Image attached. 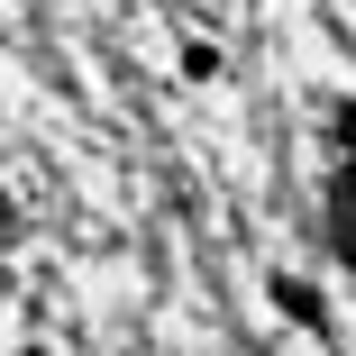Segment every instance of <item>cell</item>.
<instances>
[{
	"instance_id": "1",
	"label": "cell",
	"mask_w": 356,
	"mask_h": 356,
	"mask_svg": "<svg viewBox=\"0 0 356 356\" xmlns=\"http://www.w3.org/2000/svg\"><path fill=\"white\" fill-rule=\"evenodd\" d=\"M329 201H338V247L356 256V110H347V165H338V192Z\"/></svg>"
}]
</instances>
